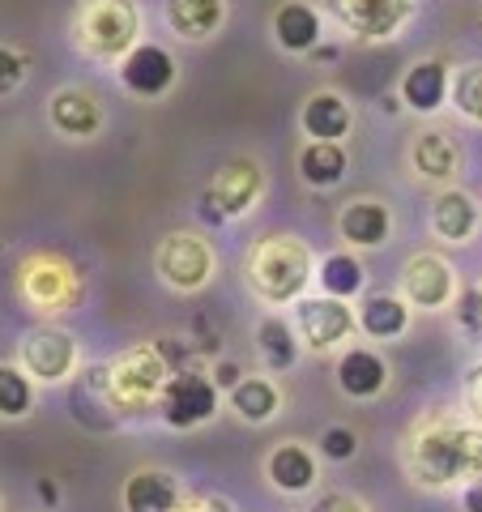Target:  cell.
Returning a JSON list of instances; mask_svg holds the SVG:
<instances>
[{
    "mask_svg": "<svg viewBox=\"0 0 482 512\" xmlns=\"http://www.w3.org/2000/svg\"><path fill=\"white\" fill-rule=\"evenodd\" d=\"M453 103L465 120H474L482 124V64H470V69H461L457 73V82H453Z\"/></svg>",
    "mask_w": 482,
    "mask_h": 512,
    "instance_id": "f546056e",
    "label": "cell"
},
{
    "mask_svg": "<svg viewBox=\"0 0 482 512\" xmlns=\"http://www.w3.org/2000/svg\"><path fill=\"white\" fill-rule=\"evenodd\" d=\"M389 227H393V218L380 201H350L342 210V218H337L342 239H350V244H359V248L384 244V239H389Z\"/></svg>",
    "mask_w": 482,
    "mask_h": 512,
    "instance_id": "e0dca14e",
    "label": "cell"
},
{
    "mask_svg": "<svg viewBox=\"0 0 482 512\" xmlns=\"http://www.w3.org/2000/svg\"><path fill=\"white\" fill-rule=\"evenodd\" d=\"M312 278V256L291 235H273L265 244H256L248 256V282L252 291L269 303H291L303 295V286Z\"/></svg>",
    "mask_w": 482,
    "mask_h": 512,
    "instance_id": "7a4b0ae2",
    "label": "cell"
},
{
    "mask_svg": "<svg viewBox=\"0 0 482 512\" xmlns=\"http://www.w3.org/2000/svg\"><path fill=\"white\" fill-rule=\"evenodd\" d=\"M52 124L64 137H90V133H99L103 111H99V103H94V94L69 86V90L52 94Z\"/></svg>",
    "mask_w": 482,
    "mask_h": 512,
    "instance_id": "9a60e30c",
    "label": "cell"
},
{
    "mask_svg": "<svg viewBox=\"0 0 482 512\" xmlns=\"http://www.w3.org/2000/svg\"><path fill=\"white\" fill-rule=\"evenodd\" d=\"M231 406L239 410V419H248V423H269L273 414H278L282 397H278V389H273V380L248 376V380H239L235 389H231Z\"/></svg>",
    "mask_w": 482,
    "mask_h": 512,
    "instance_id": "484cf974",
    "label": "cell"
},
{
    "mask_svg": "<svg viewBox=\"0 0 482 512\" xmlns=\"http://www.w3.org/2000/svg\"><path fill=\"white\" fill-rule=\"evenodd\" d=\"M167 22L184 39H210L222 26V0H167Z\"/></svg>",
    "mask_w": 482,
    "mask_h": 512,
    "instance_id": "603a6c76",
    "label": "cell"
},
{
    "mask_svg": "<svg viewBox=\"0 0 482 512\" xmlns=\"http://www.w3.org/2000/svg\"><path fill=\"white\" fill-rule=\"evenodd\" d=\"M308 512H367L355 495H342V491H329V495H320V500L308 508Z\"/></svg>",
    "mask_w": 482,
    "mask_h": 512,
    "instance_id": "d6a6232c",
    "label": "cell"
},
{
    "mask_svg": "<svg viewBox=\"0 0 482 512\" xmlns=\"http://www.w3.org/2000/svg\"><path fill=\"white\" fill-rule=\"evenodd\" d=\"M218 384H231V389H235V384H239V367L235 363H222L218 367Z\"/></svg>",
    "mask_w": 482,
    "mask_h": 512,
    "instance_id": "8d00e7d4",
    "label": "cell"
},
{
    "mask_svg": "<svg viewBox=\"0 0 482 512\" xmlns=\"http://www.w3.org/2000/svg\"><path fill=\"white\" fill-rule=\"evenodd\" d=\"M410 466L419 474V483L444 487L457 478H478L482 474V427H457L440 423L427 427L410 448Z\"/></svg>",
    "mask_w": 482,
    "mask_h": 512,
    "instance_id": "6da1fadb",
    "label": "cell"
},
{
    "mask_svg": "<svg viewBox=\"0 0 482 512\" xmlns=\"http://www.w3.org/2000/svg\"><path fill=\"white\" fill-rule=\"evenodd\" d=\"M355 448H359V440H355V431L350 427H329L325 436H320V453L333 457V461H350L355 457Z\"/></svg>",
    "mask_w": 482,
    "mask_h": 512,
    "instance_id": "4dcf8cb0",
    "label": "cell"
},
{
    "mask_svg": "<svg viewBox=\"0 0 482 512\" xmlns=\"http://www.w3.org/2000/svg\"><path fill=\"white\" fill-rule=\"evenodd\" d=\"M73 359H77L73 338H69V333H60V329L30 333L26 346H22L26 372L39 376V380H64V376H69V367H73Z\"/></svg>",
    "mask_w": 482,
    "mask_h": 512,
    "instance_id": "8fae6325",
    "label": "cell"
},
{
    "mask_svg": "<svg viewBox=\"0 0 482 512\" xmlns=\"http://www.w3.org/2000/svg\"><path fill=\"white\" fill-rule=\"evenodd\" d=\"M273 35L286 52H312L320 43V13L303 0H286V5L273 13Z\"/></svg>",
    "mask_w": 482,
    "mask_h": 512,
    "instance_id": "ffe728a7",
    "label": "cell"
},
{
    "mask_svg": "<svg viewBox=\"0 0 482 512\" xmlns=\"http://www.w3.org/2000/svg\"><path fill=\"white\" fill-rule=\"evenodd\" d=\"M256 197H261V171H256V163H248V158H235V163H227L214 175V184L205 188L210 218H239V214H248Z\"/></svg>",
    "mask_w": 482,
    "mask_h": 512,
    "instance_id": "8992f818",
    "label": "cell"
},
{
    "mask_svg": "<svg viewBox=\"0 0 482 512\" xmlns=\"http://www.w3.org/2000/svg\"><path fill=\"white\" fill-rule=\"evenodd\" d=\"M337 384H342V393L350 397H376L384 384H389V367H384L380 355L372 350H346L342 363H337Z\"/></svg>",
    "mask_w": 482,
    "mask_h": 512,
    "instance_id": "d6986e66",
    "label": "cell"
},
{
    "mask_svg": "<svg viewBox=\"0 0 482 512\" xmlns=\"http://www.w3.org/2000/svg\"><path fill=\"white\" fill-rule=\"evenodd\" d=\"M180 512H231L222 500H192V504H180Z\"/></svg>",
    "mask_w": 482,
    "mask_h": 512,
    "instance_id": "d590c367",
    "label": "cell"
},
{
    "mask_svg": "<svg viewBox=\"0 0 482 512\" xmlns=\"http://www.w3.org/2000/svg\"><path fill=\"white\" fill-rule=\"evenodd\" d=\"M124 508L128 512H180V487L163 470H141L128 478Z\"/></svg>",
    "mask_w": 482,
    "mask_h": 512,
    "instance_id": "5bb4252c",
    "label": "cell"
},
{
    "mask_svg": "<svg viewBox=\"0 0 482 512\" xmlns=\"http://www.w3.org/2000/svg\"><path fill=\"white\" fill-rule=\"evenodd\" d=\"M448 94V69L440 60H419L414 69L406 73V82H401V99H406L410 111H440Z\"/></svg>",
    "mask_w": 482,
    "mask_h": 512,
    "instance_id": "44dd1931",
    "label": "cell"
},
{
    "mask_svg": "<svg viewBox=\"0 0 482 512\" xmlns=\"http://www.w3.org/2000/svg\"><path fill=\"white\" fill-rule=\"evenodd\" d=\"M410 163L414 171L423 175V180H453L457 167H461V150H457V141L440 133V128H427V133L414 137V146H410Z\"/></svg>",
    "mask_w": 482,
    "mask_h": 512,
    "instance_id": "7c38bea8",
    "label": "cell"
},
{
    "mask_svg": "<svg viewBox=\"0 0 482 512\" xmlns=\"http://www.w3.org/2000/svg\"><path fill=\"white\" fill-rule=\"evenodd\" d=\"M30 410V380L13 363H0V414L18 419Z\"/></svg>",
    "mask_w": 482,
    "mask_h": 512,
    "instance_id": "f1b7e54d",
    "label": "cell"
},
{
    "mask_svg": "<svg viewBox=\"0 0 482 512\" xmlns=\"http://www.w3.org/2000/svg\"><path fill=\"white\" fill-rule=\"evenodd\" d=\"M303 128L312 141H342L350 133V103L333 90H320L303 103Z\"/></svg>",
    "mask_w": 482,
    "mask_h": 512,
    "instance_id": "ac0fdd59",
    "label": "cell"
},
{
    "mask_svg": "<svg viewBox=\"0 0 482 512\" xmlns=\"http://www.w3.org/2000/svg\"><path fill=\"white\" fill-rule=\"evenodd\" d=\"M120 77H124V86L133 90V94H146V99H154V94L171 90V82H175V60H171V52H163V47L137 43L133 52L124 56V64H120Z\"/></svg>",
    "mask_w": 482,
    "mask_h": 512,
    "instance_id": "30bf717a",
    "label": "cell"
},
{
    "mask_svg": "<svg viewBox=\"0 0 482 512\" xmlns=\"http://www.w3.org/2000/svg\"><path fill=\"white\" fill-rule=\"evenodd\" d=\"M22 77H26V60L13 52V47H0V99L18 90Z\"/></svg>",
    "mask_w": 482,
    "mask_h": 512,
    "instance_id": "1f68e13d",
    "label": "cell"
},
{
    "mask_svg": "<svg viewBox=\"0 0 482 512\" xmlns=\"http://www.w3.org/2000/svg\"><path fill=\"white\" fill-rule=\"evenodd\" d=\"M163 376H167L163 359H158L154 350H137V355H128L116 367V380H111V389H116V397H124V402H146L150 393L163 389Z\"/></svg>",
    "mask_w": 482,
    "mask_h": 512,
    "instance_id": "4fadbf2b",
    "label": "cell"
},
{
    "mask_svg": "<svg viewBox=\"0 0 482 512\" xmlns=\"http://www.w3.org/2000/svg\"><path fill=\"white\" fill-rule=\"evenodd\" d=\"M465 406H470V414L482 423V363L465 372Z\"/></svg>",
    "mask_w": 482,
    "mask_h": 512,
    "instance_id": "836d02e7",
    "label": "cell"
},
{
    "mask_svg": "<svg viewBox=\"0 0 482 512\" xmlns=\"http://www.w3.org/2000/svg\"><path fill=\"white\" fill-rule=\"evenodd\" d=\"M461 508H465V512H482V474L461 491Z\"/></svg>",
    "mask_w": 482,
    "mask_h": 512,
    "instance_id": "e575fe53",
    "label": "cell"
},
{
    "mask_svg": "<svg viewBox=\"0 0 482 512\" xmlns=\"http://www.w3.org/2000/svg\"><path fill=\"white\" fill-rule=\"evenodd\" d=\"M218 410V384L201 372H180L163 384V419L171 427H197L205 419H214Z\"/></svg>",
    "mask_w": 482,
    "mask_h": 512,
    "instance_id": "5b68a950",
    "label": "cell"
},
{
    "mask_svg": "<svg viewBox=\"0 0 482 512\" xmlns=\"http://www.w3.org/2000/svg\"><path fill=\"white\" fill-rule=\"evenodd\" d=\"M299 175L308 180L312 188H333L342 184L346 175V150L342 141H312V146H303L299 154Z\"/></svg>",
    "mask_w": 482,
    "mask_h": 512,
    "instance_id": "cb8c5ba5",
    "label": "cell"
},
{
    "mask_svg": "<svg viewBox=\"0 0 482 512\" xmlns=\"http://www.w3.org/2000/svg\"><path fill=\"white\" fill-rule=\"evenodd\" d=\"M320 286H325V295H333V299L359 295L363 291V265L350 252H333V256H325V265H320Z\"/></svg>",
    "mask_w": 482,
    "mask_h": 512,
    "instance_id": "83f0119b",
    "label": "cell"
},
{
    "mask_svg": "<svg viewBox=\"0 0 482 512\" xmlns=\"http://www.w3.org/2000/svg\"><path fill=\"white\" fill-rule=\"evenodd\" d=\"M431 227H436L440 239H448V244H465V239L474 235L478 227V205L470 192H457L448 188L436 197V205H431Z\"/></svg>",
    "mask_w": 482,
    "mask_h": 512,
    "instance_id": "2e32d148",
    "label": "cell"
},
{
    "mask_svg": "<svg viewBox=\"0 0 482 512\" xmlns=\"http://www.w3.org/2000/svg\"><path fill=\"white\" fill-rule=\"evenodd\" d=\"M256 342H261V359H265L269 372H286L299 355V342L282 316H265L261 329H256Z\"/></svg>",
    "mask_w": 482,
    "mask_h": 512,
    "instance_id": "4316f807",
    "label": "cell"
},
{
    "mask_svg": "<svg viewBox=\"0 0 482 512\" xmlns=\"http://www.w3.org/2000/svg\"><path fill=\"white\" fill-rule=\"evenodd\" d=\"M329 9L359 39H389L410 18V0H329Z\"/></svg>",
    "mask_w": 482,
    "mask_h": 512,
    "instance_id": "52a82bcc",
    "label": "cell"
},
{
    "mask_svg": "<svg viewBox=\"0 0 482 512\" xmlns=\"http://www.w3.org/2000/svg\"><path fill=\"white\" fill-rule=\"evenodd\" d=\"M269 483L282 491H308L316 483V457L303 444H278L269 453Z\"/></svg>",
    "mask_w": 482,
    "mask_h": 512,
    "instance_id": "7402d4cb",
    "label": "cell"
},
{
    "mask_svg": "<svg viewBox=\"0 0 482 512\" xmlns=\"http://www.w3.org/2000/svg\"><path fill=\"white\" fill-rule=\"evenodd\" d=\"M359 325L367 338H397V333H406V325H410V308H406V299H397V295H372L359 308Z\"/></svg>",
    "mask_w": 482,
    "mask_h": 512,
    "instance_id": "d4e9b609",
    "label": "cell"
},
{
    "mask_svg": "<svg viewBox=\"0 0 482 512\" xmlns=\"http://www.w3.org/2000/svg\"><path fill=\"white\" fill-rule=\"evenodd\" d=\"M158 274H163L167 286H175V291H197V286L210 282L214 274V252L205 239L197 235H167L163 248H158Z\"/></svg>",
    "mask_w": 482,
    "mask_h": 512,
    "instance_id": "277c9868",
    "label": "cell"
},
{
    "mask_svg": "<svg viewBox=\"0 0 482 512\" xmlns=\"http://www.w3.org/2000/svg\"><path fill=\"white\" fill-rule=\"evenodd\" d=\"M401 286H406V299L414 308H444L453 299V269L436 252H419L401 269Z\"/></svg>",
    "mask_w": 482,
    "mask_h": 512,
    "instance_id": "9c48e42d",
    "label": "cell"
},
{
    "mask_svg": "<svg viewBox=\"0 0 482 512\" xmlns=\"http://www.w3.org/2000/svg\"><path fill=\"white\" fill-rule=\"evenodd\" d=\"M77 39L94 56H128L137 47V9L128 0H90L77 18Z\"/></svg>",
    "mask_w": 482,
    "mask_h": 512,
    "instance_id": "3957f363",
    "label": "cell"
},
{
    "mask_svg": "<svg viewBox=\"0 0 482 512\" xmlns=\"http://www.w3.org/2000/svg\"><path fill=\"white\" fill-rule=\"evenodd\" d=\"M295 320H299V333L303 342H308L312 350H329L333 342H342L350 329H355V316H350L346 299H299L295 308Z\"/></svg>",
    "mask_w": 482,
    "mask_h": 512,
    "instance_id": "ba28073f",
    "label": "cell"
}]
</instances>
